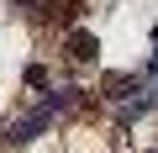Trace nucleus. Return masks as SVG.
I'll list each match as a JSON object with an SVG mask.
<instances>
[{
    "label": "nucleus",
    "mask_w": 158,
    "mask_h": 153,
    "mask_svg": "<svg viewBox=\"0 0 158 153\" xmlns=\"http://www.w3.org/2000/svg\"><path fill=\"white\" fill-rule=\"evenodd\" d=\"M63 106H69V95H48V100H42V106H37L32 116H21V121H11V132H6V142H16V148H21V142H32V137H37V132H42V127H48V121H53V116H58Z\"/></svg>",
    "instance_id": "obj_1"
},
{
    "label": "nucleus",
    "mask_w": 158,
    "mask_h": 153,
    "mask_svg": "<svg viewBox=\"0 0 158 153\" xmlns=\"http://www.w3.org/2000/svg\"><path fill=\"white\" fill-rule=\"evenodd\" d=\"M69 58H74V63L100 58V37H95V32H69Z\"/></svg>",
    "instance_id": "obj_2"
},
{
    "label": "nucleus",
    "mask_w": 158,
    "mask_h": 153,
    "mask_svg": "<svg viewBox=\"0 0 158 153\" xmlns=\"http://www.w3.org/2000/svg\"><path fill=\"white\" fill-rule=\"evenodd\" d=\"M27 85H32V90H42V85H48V69H42V63H32V69H27Z\"/></svg>",
    "instance_id": "obj_3"
}]
</instances>
